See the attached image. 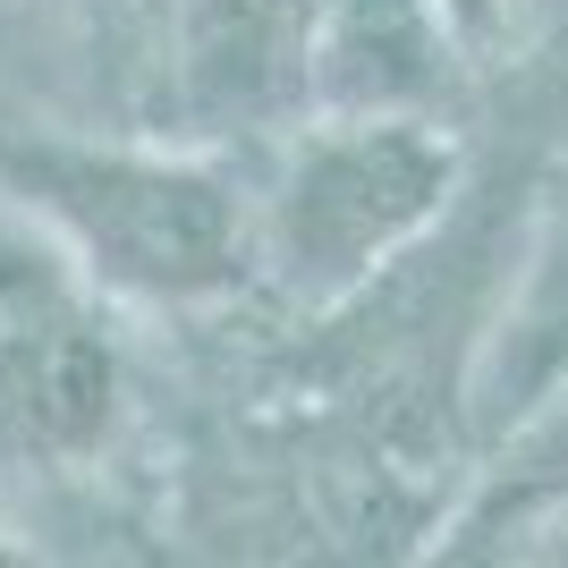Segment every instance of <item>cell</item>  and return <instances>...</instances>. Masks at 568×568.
I'll use <instances>...</instances> for the list:
<instances>
[{
    "mask_svg": "<svg viewBox=\"0 0 568 568\" xmlns=\"http://www.w3.org/2000/svg\"><path fill=\"white\" fill-rule=\"evenodd\" d=\"M560 500H568V374L518 416L509 450L484 475V493L467 500L458 535H500V526H526V518H544V509H560Z\"/></svg>",
    "mask_w": 568,
    "mask_h": 568,
    "instance_id": "cell-5",
    "label": "cell"
},
{
    "mask_svg": "<svg viewBox=\"0 0 568 568\" xmlns=\"http://www.w3.org/2000/svg\"><path fill=\"white\" fill-rule=\"evenodd\" d=\"M0 204L60 246L111 306L221 314L263 288L255 179L230 144L179 128H43L0 119Z\"/></svg>",
    "mask_w": 568,
    "mask_h": 568,
    "instance_id": "cell-1",
    "label": "cell"
},
{
    "mask_svg": "<svg viewBox=\"0 0 568 568\" xmlns=\"http://www.w3.org/2000/svg\"><path fill=\"white\" fill-rule=\"evenodd\" d=\"M442 18L458 26V43H467V60H484V51L509 34V18H518V0H442Z\"/></svg>",
    "mask_w": 568,
    "mask_h": 568,
    "instance_id": "cell-6",
    "label": "cell"
},
{
    "mask_svg": "<svg viewBox=\"0 0 568 568\" xmlns=\"http://www.w3.org/2000/svg\"><path fill=\"white\" fill-rule=\"evenodd\" d=\"M458 69L442 0H314V111H450Z\"/></svg>",
    "mask_w": 568,
    "mask_h": 568,
    "instance_id": "cell-4",
    "label": "cell"
},
{
    "mask_svg": "<svg viewBox=\"0 0 568 568\" xmlns=\"http://www.w3.org/2000/svg\"><path fill=\"white\" fill-rule=\"evenodd\" d=\"M467 153L442 111H306L272 136L255 179L263 288L288 314H339L425 246L450 213Z\"/></svg>",
    "mask_w": 568,
    "mask_h": 568,
    "instance_id": "cell-2",
    "label": "cell"
},
{
    "mask_svg": "<svg viewBox=\"0 0 568 568\" xmlns=\"http://www.w3.org/2000/svg\"><path fill=\"white\" fill-rule=\"evenodd\" d=\"M111 297L0 204V458L77 475L102 467L128 425V365L111 339Z\"/></svg>",
    "mask_w": 568,
    "mask_h": 568,
    "instance_id": "cell-3",
    "label": "cell"
},
{
    "mask_svg": "<svg viewBox=\"0 0 568 568\" xmlns=\"http://www.w3.org/2000/svg\"><path fill=\"white\" fill-rule=\"evenodd\" d=\"M0 560H18V544H9V526H0Z\"/></svg>",
    "mask_w": 568,
    "mask_h": 568,
    "instance_id": "cell-7",
    "label": "cell"
}]
</instances>
